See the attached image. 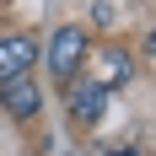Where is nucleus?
Here are the masks:
<instances>
[{
    "label": "nucleus",
    "mask_w": 156,
    "mask_h": 156,
    "mask_svg": "<svg viewBox=\"0 0 156 156\" xmlns=\"http://www.w3.org/2000/svg\"><path fill=\"white\" fill-rule=\"evenodd\" d=\"M113 156H140V151H113Z\"/></svg>",
    "instance_id": "obj_7"
},
{
    "label": "nucleus",
    "mask_w": 156,
    "mask_h": 156,
    "mask_svg": "<svg viewBox=\"0 0 156 156\" xmlns=\"http://www.w3.org/2000/svg\"><path fill=\"white\" fill-rule=\"evenodd\" d=\"M0 108L11 113V119H32V113H38V86H32L27 76L0 81Z\"/></svg>",
    "instance_id": "obj_4"
},
{
    "label": "nucleus",
    "mask_w": 156,
    "mask_h": 156,
    "mask_svg": "<svg viewBox=\"0 0 156 156\" xmlns=\"http://www.w3.org/2000/svg\"><path fill=\"white\" fill-rule=\"evenodd\" d=\"M145 54H156V32H151V38H145Z\"/></svg>",
    "instance_id": "obj_6"
},
{
    "label": "nucleus",
    "mask_w": 156,
    "mask_h": 156,
    "mask_svg": "<svg viewBox=\"0 0 156 156\" xmlns=\"http://www.w3.org/2000/svg\"><path fill=\"white\" fill-rule=\"evenodd\" d=\"M32 59H38V43H32L27 32H11V38H0V81H16L27 76Z\"/></svg>",
    "instance_id": "obj_2"
},
{
    "label": "nucleus",
    "mask_w": 156,
    "mask_h": 156,
    "mask_svg": "<svg viewBox=\"0 0 156 156\" xmlns=\"http://www.w3.org/2000/svg\"><path fill=\"white\" fill-rule=\"evenodd\" d=\"M81 59H86V32L81 27H59L54 38H48V48H43V65H48L54 81H76L81 76Z\"/></svg>",
    "instance_id": "obj_1"
},
{
    "label": "nucleus",
    "mask_w": 156,
    "mask_h": 156,
    "mask_svg": "<svg viewBox=\"0 0 156 156\" xmlns=\"http://www.w3.org/2000/svg\"><path fill=\"white\" fill-rule=\"evenodd\" d=\"M129 70H135V65H129V54L124 48H108V54H102V59H97V86H102V92H113V86H119V81H129Z\"/></svg>",
    "instance_id": "obj_5"
},
{
    "label": "nucleus",
    "mask_w": 156,
    "mask_h": 156,
    "mask_svg": "<svg viewBox=\"0 0 156 156\" xmlns=\"http://www.w3.org/2000/svg\"><path fill=\"white\" fill-rule=\"evenodd\" d=\"M65 86H70V113H76L81 124H97L102 108H108V92L97 81H65Z\"/></svg>",
    "instance_id": "obj_3"
}]
</instances>
